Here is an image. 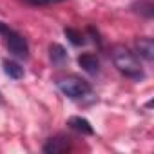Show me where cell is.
Masks as SVG:
<instances>
[{"label": "cell", "mask_w": 154, "mask_h": 154, "mask_svg": "<svg viewBox=\"0 0 154 154\" xmlns=\"http://www.w3.org/2000/svg\"><path fill=\"white\" fill-rule=\"evenodd\" d=\"M112 62L116 69L127 76L131 80H143L145 78V71L140 63V58L125 45H114L112 47Z\"/></svg>", "instance_id": "cell-1"}, {"label": "cell", "mask_w": 154, "mask_h": 154, "mask_svg": "<svg viewBox=\"0 0 154 154\" xmlns=\"http://www.w3.org/2000/svg\"><path fill=\"white\" fill-rule=\"evenodd\" d=\"M0 35H2V38H4V42H6L8 51H9L13 56L24 58V60L29 56V44H27V40H26L20 33H17L15 29H11L8 24L0 22Z\"/></svg>", "instance_id": "cell-2"}, {"label": "cell", "mask_w": 154, "mask_h": 154, "mask_svg": "<svg viewBox=\"0 0 154 154\" xmlns=\"http://www.w3.org/2000/svg\"><path fill=\"white\" fill-rule=\"evenodd\" d=\"M56 85L62 91V94H65L71 100H80V98L91 94L89 82H85L84 78H78V76H65V78H60Z\"/></svg>", "instance_id": "cell-3"}, {"label": "cell", "mask_w": 154, "mask_h": 154, "mask_svg": "<svg viewBox=\"0 0 154 154\" xmlns=\"http://www.w3.org/2000/svg\"><path fill=\"white\" fill-rule=\"evenodd\" d=\"M78 65L89 74H98L100 72V60L96 58V54H91V53L80 54L78 56Z\"/></svg>", "instance_id": "cell-4"}, {"label": "cell", "mask_w": 154, "mask_h": 154, "mask_svg": "<svg viewBox=\"0 0 154 154\" xmlns=\"http://www.w3.org/2000/svg\"><path fill=\"white\" fill-rule=\"evenodd\" d=\"M69 127L72 131H76V132H80V134H85V136L94 134L93 125L85 118H82V116H72V118H69Z\"/></svg>", "instance_id": "cell-5"}, {"label": "cell", "mask_w": 154, "mask_h": 154, "mask_svg": "<svg viewBox=\"0 0 154 154\" xmlns=\"http://www.w3.org/2000/svg\"><path fill=\"white\" fill-rule=\"evenodd\" d=\"M136 49H138V54L141 58H145L147 62H152V58H154V42H152V38H147V36L140 38L136 42Z\"/></svg>", "instance_id": "cell-6"}, {"label": "cell", "mask_w": 154, "mask_h": 154, "mask_svg": "<svg viewBox=\"0 0 154 154\" xmlns=\"http://www.w3.org/2000/svg\"><path fill=\"white\" fill-rule=\"evenodd\" d=\"M69 149V140L58 136V138H51L45 145H44V152L47 154H58V152H65Z\"/></svg>", "instance_id": "cell-7"}, {"label": "cell", "mask_w": 154, "mask_h": 154, "mask_svg": "<svg viewBox=\"0 0 154 154\" xmlns=\"http://www.w3.org/2000/svg\"><path fill=\"white\" fill-rule=\"evenodd\" d=\"M2 65H4V72L9 76V78H13V80L24 78V67L20 63H17L15 60H4Z\"/></svg>", "instance_id": "cell-8"}, {"label": "cell", "mask_w": 154, "mask_h": 154, "mask_svg": "<svg viewBox=\"0 0 154 154\" xmlns=\"http://www.w3.org/2000/svg\"><path fill=\"white\" fill-rule=\"evenodd\" d=\"M49 56H51V62L54 63V65H63L67 60H69V56H67V53H65V49L60 45V44H53L51 47H49Z\"/></svg>", "instance_id": "cell-9"}, {"label": "cell", "mask_w": 154, "mask_h": 154, "mask_svg": "<svg viewBox=\"0 0 154 154\" xmlns=\"http://www.w3.org/2000/svg\"><path fill=\"white\" fill-rule=\"evenodd\" d=\"M63 33H65V36L69 38V42L72 44V45H84V36H82V33H78L76 29H71V27H65L63 29Z\"/></svg>", "instance_id": "cell-10"}, {"label": "cell", "mask_w": 154, "mask_h": 154, "mask_svg": "<svg viewBox=\"0 0 154 154\" xmlns=\"http://www.w3.org/2000/svg\"><path fill=\"white\" fill-rule=\"evenodd\" d=\"M132 8H140V9H134V11L141 13V15H143V17H147V18H150V17H152V4L149 2V0H141V2L134 4Z\"/></svg>", "instance_id": "cell-11"}, {"label": "cell", "mask_w": 154, "mask_h": 154, "mask_svg": "<svg viewBox=\"0 0 154 154\" xmlns=\"http://www.w3.org/2000/svg\"><path fill=\"white\" fill-rule=\"evenodd\" d=\"M24 2L31 4V6H51V4H58L63 0H24Z\"/></svg>", "instance_id": "cell-12"}]
</instances>
